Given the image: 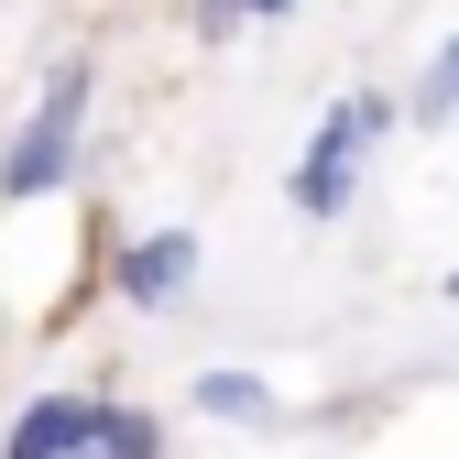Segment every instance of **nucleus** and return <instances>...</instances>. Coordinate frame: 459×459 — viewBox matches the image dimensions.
Instances as JSON below:
<instances>
[{
  "label": "nucleus",
  "instance_id": "1",
  "mask_svg": "<svg viewBox=\"0 0 459 459\" xmlns=\"http://www.w3.org/2000/svg\"><path fill=\"white\" fill-rule=\"evenodd\" d=\"M88 99H99V66L88 55H55L33 109H22V132L0 143V197H55L77 176V153H88Z\"/></svg>",
  "mask_w": 459,
  "mask_h": 459
},
{
  "label": "nucleus",
  "instance_id": "2",
  "mask_svg": "<svg viewBox=\"0 0 459 459\" xmlns=\"http://www.w3.org/2000/svg\"><path fill=\"white\" fill-rule=\"evenodd\" d=\"M394 132V99H372V88H351L328 109V121L307 132V153H296V176H284V208L296 219H351V197H361V164H372V143Z\"/></svg>",
  "mask_w": 459,
  "mask_h": 459
},
{
  "label": "nucleus",
  "instance_id": "3",
  "mask_svg": "<svg viewBox=\"0 0 459 459\" xmlns=\"http://www.w3.org/2000/svg\"><path fill=\"white\" fill-rule=\"evenodd\" d=\"M99 416H109V394H33L12 416V437H0V459H88Z\"/></svg>",
  "mask_w": 459,
  "mask_h": 459
},
{
  "label": "nucleus",
  "instance_id": "4",
  "mask_svg": "<svg viewBox=\"0 0 459 459\" xmlns=\"http://www.w3.org/2000/svg\"><path fill=\"white\" fill-rule=\"evenodd\" d=\"M197 230H143V241H121V307H176L197 284Z\"/></svg>",
  "mask_w": 459,
  "mask_h": 459
},
{
  "label": "nucleus",
  "instance_id": "5",
  "mask_svg": "<svg viewBox=\"0 0 459 459\" xmlns=\"http://www.w3.org/2000/svg\"><path fill=\"white\" fill-rule=\"evenodd\" d=\"M197 416H219V427H273L284 405H273L263 372H230V361H219V372H197Z\"/></svg>",
  "mask_w": 459,
  "mask_h": 459
},
{
  "label": "nucleus",
  "instance_id": "6",
  "mask_svg": "<svg viewBox=\"0 0 459 459\" xmlns=\"http://www.w3.org/2000/svg\"><path fill=\"white\" fill-rule=\"evenodd\" d=\"M88 459H164V416H143V405H121V394H109V416H99Z\"/></svg>",
  "mask_w": 459,
  "mask_h": 459
},
{
  "label": "nucleus",
  "instance_id": "7",
  "mask_svg": "<svg viewBox=\"0 0 459 459\" xmlns=\"http://www.w3.org/2000/svg\"><path fill=\"white\" fill-rule=\"evenodd\" d=\"M405 121H416V132H437V121H459V33L437 44V66L416 77V99H405Z\"/></svg>",
  "mask_w": 459,
  "mask_h": 459
},
{
  "label": "nucleus",
  "instance_id": "8",
  "mask_svg": "<svg viewBox=\"0 0 459 459\" xmlns=\"http://www.w3.org/2000/svg\"><path fill=\"white\" fill-rule=\"evenodd\" d=\"M273 12H296V0H197V33H208V44H230L241 22H273Z\"/></svg>",
  "mask_w": 459,
  "mask_h": 459
}]
</instances>
